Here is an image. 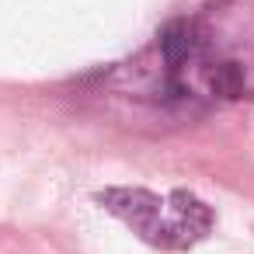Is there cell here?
<instances>
[{
  "instance_id": "cell-2",
  "label": "cell",
  "mask_w": 254,
  "mask_h": 254,
  "mask_svg": "<svg viewBox=\"0 0 254 254\" xmlns=\"http://www.w3.org/2000/svg\"><path fill=\"white\" fill-rule=\"evenodd\" d=\"M101 209L119 216L139 240L160 251H188L209 237L216 216L191 191H150V188H108L98 195Z\"/></svg>"
},
{
  "instance_id": "cell-1",
  "label": "cell",
  "mask_w": 254,
  "mask_h": 254,
  "mask_svg": "<svg viewBox=\"0 0 254 254\" xmlns=\"http://www.w3.org/2000/svg\"><path fill=\"white\" fill-rule=\"evenodd\" d=\"M146 77L171 108L254 101V0H205L174 18L146 53Z\"/></svg>"
}]
</instances>
